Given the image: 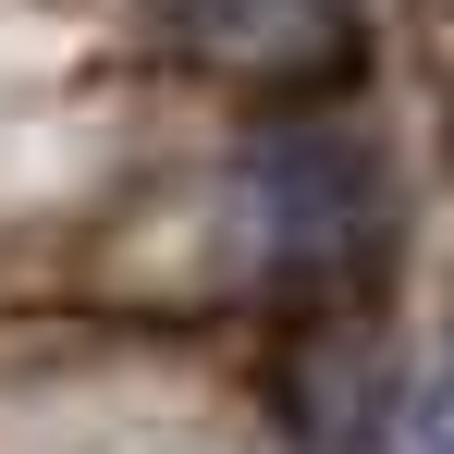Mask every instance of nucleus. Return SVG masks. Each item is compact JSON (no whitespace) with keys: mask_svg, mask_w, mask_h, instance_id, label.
Wrapping results in <instances>:
<instances>
[{"mask_svg":"<svg viewBox=\"0 0 454 454\" xmlns=\"http://www.w3.org/2000/svg\"><path fill=\"white\" fill-rule=\"evenodd\" d=\"M184 25L233 62H307L344 37V0H184Z\"/></svg>","mask_w":454,"mask_h":454,"instance_id":"f257e3e1","label":"nucleus"}]
</instances>
